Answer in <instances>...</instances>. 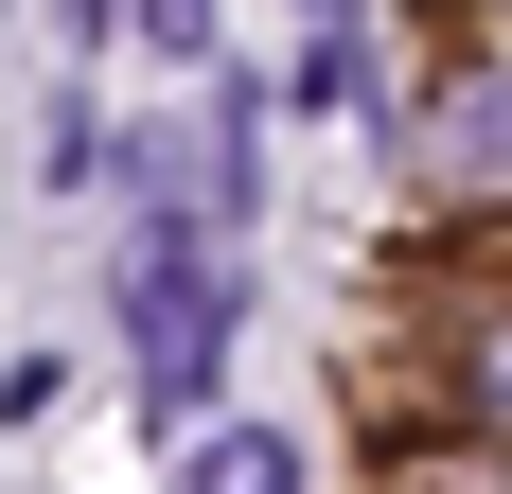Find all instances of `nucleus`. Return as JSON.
<instances>
[{"instance_id": "f257e3e1", "label": "nucleus", "mask_w": 512, "mask_h": 494, "mask_svg": "<svg viewBox=\"0 0 512 494\" xmlns=\"http://www.w3.org/2000/svg\"><path fill=\"white\" fill-rule=\"evenodd\" d=\"M195 494H283V459H265V442H230V459H212Z\"/></svg>"}]
</instances>
